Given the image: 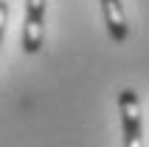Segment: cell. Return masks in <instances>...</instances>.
Masks as SVG:
<instances>
[{"label":"cell","instance_id":"6da1fadb","mask_svg":"<svg viewBox=\"0 0 149 147\" xmlns=\"http://www.w3.org/2000/svg\"><path fill=\"white\" fill-rule=\"evenodd\" d=\"M118 110H121V127H124V147H143L141 99L132 88H124L118 93Z\"/></svg>","mask_w":149,"mask_h":147},{"label":"cell","instance_id":"7a4b0ae2","mask_svg":"<svg viewBox=\"0 0 149 147\" xmlns=\"http://www.w3.org/2000/svg\"><path fill=\"white\" fill-rule=\"evenodd\" d=\"M45 37V0H25V20H23V51L37 54Z\"/></svg>","mask_w":149,"mask_h":147},{"label":"cell","instance_id":"3957f363","mask_svg":"<svg viewBox=\"0 0 149 147\" xmlns=\"http://www.w3.org/2000/svg\"><path fill=\"white\" fill-rule=\"evenodd\" d=\"M101 11H104V23H107V31L116 42H124L127 34H130V25H127V14L121 0H101Z\"/></svg>","mask_w":149,"mask_h":147},{"label":"cell","instance_id":"277c9868","mask_svg":"<svg viewBox=\"0 0 149 147\" xmlns=\"http://www.w3.org/2000/svg\"><path fill=\"white\" fill-rule=\"evenodd\" d=\"M6 20H8V3L0 0V40H3V31H6Z\"/></svg>","mask_w":149,"mask_h":147}]
</instances>
